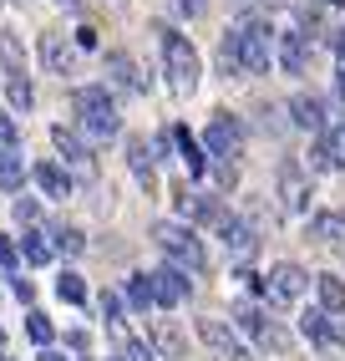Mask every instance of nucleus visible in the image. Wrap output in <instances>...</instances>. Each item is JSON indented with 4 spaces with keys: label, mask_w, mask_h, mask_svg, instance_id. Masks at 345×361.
Listing matches in <instances>:
<instances>
[{
    "label": "nucleus",
    "mask_w": 345,
    "mask_h": 361,
    "mask_svg": "<svg viewBox=\"0 0 345 361\" xmlns=\"http://www.w3.org/2000/svg\"><path fill=\"white\" fill-rule=\"evenodd\" d=\"M269 20L249 16V20H234V31L224 36V71H239V77H259L269 71Z\"/></svg>",
    "instance_id": "f257e3e1"
},
{
    "label": "nucleus",
    "mask_w": 345,
    "mask_h": 361,
    "mask_svg": "<svg viewBox=\"0 0 345 361\" xmlns=\"http://www.w3.org/2000/svg\"><path fill=\"white\" fill-rule=\"evenodd\" d=\"M71 112H77V123H82V137H92V142H117L122 123H117V102H112L107 87H82V92H71Z\"/></svg>",
    "instance_id": "f03ea898"
},
{
    "label": "nucleus",
    "mask_w": 345,
    "mask_h": 361,
    "mask_svg": "<svg viewBox=\"0 0 345 361\" xmlns=\"http://www.w3.org/2000/svg\"><path fill=\"white\" fill-rule=\"evenodd\" d=\"M158 36H163V71H168L172 97H193V92H199V77H203V61L193 51V41L178 36V31H158Z\"/></svg>",
    "instance_id": "7ed1b4c3"
},
{
    "label": "nucleus",
    "mask_w": 345,
    "mask_h": 361,
    "mask_svg": "<svg viewBox=\"0 0 345 361\" xmlns=\"http://www.w3.org/2000/svg\"><path fill=\"white\" fill-rule=\"evenodd\" d=\"M153 239H158V250L168 255V264H178L183 275H203L208 270V245L199 239V229H188V224H153Z\"/></svg>",
    "instance_id": "20e7f679"
},
{
    "label": "nucleus",
    "mask_w": 345,
    "mask_h": 361,
    "mask_svg": "<svg viewBox=\"0 0 345 361\" xmlns=\"http://www.w3.org/2000/svg\"><path fill=\"white\" fill-rule=\"evenodd\" d=\"M244 153V123L234 112H213L203 128V158L208 163H234Z\"/></svg>",
    "instance_id": "39448f33"
},
{
    "label": "nucleus",
    "mask_w": 345,
    "mask_h": 361,
    "mask_svg": "<svg viewBox=\"0 0 345 361\" xmlns=\"http://www.w3.org/2000/svg\"><path fill=\"white\" fill-rule=\"evenodd\" d=\"M234 326H239L244 336H254L264 351H289V346H294V341H289V331H280V326L269 321L259 305H249V300H239V305H234Z\"/></svg>",
    "instance_id": "423d86ee"
},
{
    "label": "nucleus",
    "mask_w": 345,
    "mask_h": 361,
    "mask_svg": "<svg viewBox=\"0 0 345 361\" xmlns=\"http://www.w3.org/2000/svg\"><path fill=\"white\" fill-rule=\"evenodd\" d=\"M305 285H310V275L294 259H284V264H275V270L264 275V295L275 300V305H294V300L305 295Z\"/></svg>",
    "instance_id": "0eeeda50"
},
{
    "label": "nucleus",
    "mask_w": 345,
    "mask_h": 361,
    "mask_svg": "<svg viewBox=\"0 0 345 361\" xmlns=\"http://www.w3.org/2000/svg\"><path fill=\"white\" fill-rule=\"evenodd\" d=\"M199 341H203L218 361H254V356H249V346H244L224 321H208V316H203V321H199Z\"/></svg>",
    "instance_id": "6e6552de"
},
{
    "label": "nucleus",
    "mask_w": 345,
    "mask_h": 361,
    "mask_svg": "<svg viewBox=\"0 0 345 361\" xmlns=\"http://www.w3.org/2000/svg\"><path fill=\"white\" fill-rule=\"evenodd\" d=\"M147 285H153V305H183L188 300V290H193V280L178 270V264H158L153 275H147Z\"/></svg>",
    "instance_id": "1a4fd4ad"
},
{
    "label": "nucleus",
    "mask_w": 345,
    "mask_h": 361,
    "mask_svg": "<svg viewBox=\"0 0 345 361\" xmlns=\"http://www.w3.org/2000/svg\"><path fill=\"white\" fill-rule=\"evenodd\" d=\"M280 209L284 214H305L310 209V178L300 163H280Z\"/></svg>",
    "instance_id": "9d476101"
},
{
    "label": "nucleus",
    "mask_w": 345,
    "mask_h": 361,
    "mask_svg": "<svg viewBox=\"0 0 345 361\" xmlns=\"http://www.w3.org/2000/svg\"><path fill=\"white\" fill-rule=\"evenodd\" d=\"M41 61H46L51 77H77V51H71L66 36H56V31L41 36Z\"/></svg>",
    "instance_id": "9b49d317"
},
{
    "label": "nucleus",
    "mask_w": 345,
    "mask_h": 361,
    "mask_svg": "<svg viewBox=\"0 0 345 361\" xmlns=\"http://www.w3.org/2000/svg\"><path fill=\"white\" fill-rule=\"evenodd\" d=\"M289 123L305 128V133H320V128H325V97H315V92L289 97Z\"/></svg>",
    "instance_id": "f8f14e48"
},
{
    "label": "nucleus",
    "mask_w": 345,
    "mask_h": 361,
    "mask_svg": "<svg viewBox=\"0 0 345 361\" xmlns=\"http://www.w3.org/2000/svg\"><path fill=\"white\" fill-rule=\"evenodd\" d=\"M51 148L61 153V163L87 168V173H92V148H87V137H77L71 128H51Z\"/></svg>",
    "instance_id": "ddd939ff"
},
{
    "label": "nucleus",
    "mask_w": 345,
    "mask_h": 361,
    "mask_svg": "<svg viewBox=\"0 0 345 361\" xmlns=\"http://www.w3.org/2000/svg\"><path fill=\"white\" fill-rule=\"evenodd\" d=\"M280 66L289 71V77H300V71L310 66V36L305 31H284L280 36Z\"/></svg>",
    "instance_id": "4468645a"
},
{
    "label": "nucleus",
    "mask_w": 345,
    "mask_h": 361,
    "mask_svg": "<svg viewBox=\"0 0 345 361\" xmlns=\"http://www.w3.org/2000/svg\"><path fill=\"white\" fill-rule=\"evenodd\" d=\"M31 178H36V188H41L46 199H66V194H71L66 168H61V163H51V158H41V163L31 168Z\"/></svg>",
    "instance_id": "2eb2a0df"
},
{
    "label": "nucleus",
    "mask_w": 345,
    "mask_h": 361,
    "mask_svg": "<svg viewBox=\"0 0 345 361\" xmlns=\"http://www.w3.org/2000/svg\"><path fill=\"white\" fill-rule=\"evenodd\" d=\"M305 239L310 245H345V214H315V219L305 224Z\"/></svg>",
    "instance_id": "dca6fc26"
},
{
    "label": "nucleus",
    "mask_w": 345,
    "mask_h": 361,
    "mask_svg": "<svg viewBox=\"0 0 345 361\" xmlns=\"http://www.w3.org/2000/svg\"><path fill=\"white\" fill-rule=\"evenodd\" d=\"M315 295H320V310H325V316H345V280L340 275H320Z\"/></svg>",
    "instance_id": "f3484780"
},
{
    "label": "nucleus",
    "mask_w": 345,
    "mask_h": 361,
    "mask_svg": "<svg viewBox=\"0 0 345 361\" xmlns=\"http://www.w3.org/2000/svg\"><path fill=\"white\" fill-rule=\"evenodd\" d=\"M218 234H224V245H229L234 255H254V245H259V239H254V224L234 219V214H229L224 224H218Z\"/></svg>",
    "instance_id": "a211bd4d"
},
{
    "label": "nucleus",
    "mask_w": 345,
    "mask_h": 361,
    "mask_svg": "<svg viewBox=\"0 0 345 361\" xmlns=\"http://www.w3.org/2000/svg\"><path fill=\"white\" fill-rule=\"evenodd\" d=\"M168 137L183 148V163H188V173H193V178H203V173H208V158H203V148H199V142H193V133H188V128H172Z\"/></svg>",
    "instance_id": "6ab92c4d"
},
{
    "label": "nucleus",
    "mask_w": 345,
    "mask_h": 361,
    "mask_svg": "<svg viewBox=\"0 0 345 361\" xmlns=\"http://www.w3.org/2000/svg\"><path fill=\"white\" fill-rule=\"evenodd\" d=\"M46 245H51V255L56 250L61 255H82L87 239H82V229H71V224H46Z\"/></svg>",
    "instance_id": "aec40b11"
},
{
    "label": "nucleus",
    "mask_w": 345,
    "mask_h": 361,
    "mask_svg": "<svg viewBox=\"0 0 345 361\" xmlns=\"http://www.w3.org/2000/svg\"><path fill=\"white\" fill-rule=\"evenodd\" d=\"M300 326H305V336H310L315 346H335V341H340V331L330 326V316H325V310H305V316H300Z\"/></svg>",
    "instance_id": "412c9836"
},
{
    "label": "nucleus",
    "mask_w": 345,
    "mask_h": 361,
    "mask_svg": "<svg viewBox=\"0 0 345 361\" xmlns=\"http://www.w3.org/2000/svg\"><path fill=\"white\" fill-rule=\"evenodd\" d=\"M127 163H132L137 183H147V188H153V148H147L142 137H127Z\"/></svg>",
    "instance_id": "4be33fe9"
},
{
    "label": "nucleus",
    "mask_w": 345,
    "mask_h": 361,
    "mask_svg": "<svg viewBox=\"0 0 345 361\" xmlns=\"http://www.w3.org/2000/svg\"><path fill=\"white\" fill-rule=\"evenodd\" d=\"M0 66H6V77H26V56H20V41L0 26Z\"/></svg>",
    "instance_id": "5701e85b"
},
{
    "label": "nucleus",
    "mask_w": 345,
    "mask_h": 361,
    "mask_svg": "<svg viewBox=\"0 0 345 361\" xmlns=\"http://www.w3.org/2000/svg\"><path fill=\"white\" fill-rule=\"evenodd\" d=\"M20 183H26V163H20L15 148H6V153H0V188H6V194H15Z\"/></svg>",
    "instance_id": "b1692460"
},
{
    "label": "nucleus",
    "mask_w": 345,
    "mask_h": 361,
    "mask_svg": "<svg viewBox=\"0 0 345 361\" xmlns=\"http://www.w3.org/2000/svg\"><path fill=\"white\" fill-rule=\"evenodd\" d=\"M56 295L66 300V305H87L92 295H87V280L77 275V270H61V280H56Z\"/></svg>",
    "instance_id": "393cba45"
},
{
    "label": "nucleus",
    "mask_w": 345,
    "mask_h": 361,
    "mask_svg": "<svg viewBox=\"0 0 345 361\" xmlns=\"http://www.w3.org/2000/svg\"><path fill=\"white\" fill-rule=\"evenodd\" d=\"M112 77H117L122 87H127V92H147V82H142V71H137V61H132V56H122V51L112 56Z\"/></svg>",
    "instance_id": "a878e982"
},
{
    "label": "nucleus",
    "mask_w": 345,
    "mask_h": 361,
    "mask_svg": "<svg viewBox=\"0 0 345 361\" xmlns=\"http://www.w3.org/2000/svg\"><path fill=\"white\" fill-rule=\"evenodd\" d=\"M6 97H11V107H15V112H31L36 92H31V82H26V77H6Z\"/></svg>",
    "instance_id": "bb28decb"
},
{
    "label": "nucleus",
    "mask_w": 345,
    "mask_h": 361,
    "mask_svg": "<svg viewBox=\"0 0 345 361\" xmlns=\"http://www.w3.org/2000/svg\"><path fill=\"white\" fill-rule=\"evenodd\" d=\"M127 305H132V310H153V285H147L142 270L127 280Z\"/></svg>",
    "instance_id": "cd10ccee"
},
{
    "label": "nucleus",
    "mask_w": 345,
    "mask_h": 361,
    "mask_svg": "<svg viewBox=\"0 0 345 361\" xmlns=\"http://www.w3.org/2000/svg\"><path fill=\"white\" fill-rule=\"evenodd\" d=\"M310 168H315V173H330V168H340V158H335V148L325 142V133H320L315 148H310Z\"/></svg>",
    "instance_id": "c85d7f7f"
},
{
    "label": "nucleus",
    "mask_w": 345,
    "mask_h": 361,
    "mask_svg": "<svg viewBox=\"0 0 345 361\" xmlns=\"http://www.w3.org/2000/svg\"><path fill=\"white\" fill-rule=\"evenodd\" d=\"M20 255H26L31 264H46V259H51V245H46V234H20Z\"/></svg>",
    "instance_id": "c756f323"
},
{
    "label": "nucleus",
    "mask_w": 345,
    "mask_h": 361,
    "mask_svg": "<svg viewBox=\"0 0 345 361\" xmlns=\"http://www.w3.org/2000/svg\"><path fill=\"white\" fill-rule=\"evenodd\" d=\"M26 336H31V341H36V346L46 351V346H51V336H56V326L46 321L41 310H31V316H26Z\"/></svg>",
    "instance_id": "7c9ffc66"
},
{
    "label": "nucleus",
    "mask_w": 345,
    "mask_h": 361,
    "mask_svg": "<svg viewBox=\"0 0 345 361\" xmlns=\"http://www.w3.org/2000/svg\"><path fill=\"white\" fill-rule=\"evenodd\" d=\"M158 346H163V351H172V356H183V336L163 321V326H158Z\"/></svg>",
    "instance_id": "2f4dec72"
},
{
    "label": "nucleus",
    "mask_w": 345,
    "mask_h": 361,
    "mask_svg": "<svg viewBox=\"0 0 345 361\" xmlns=\"http://www.w3.org/2000/svg\"><path fill=\"white\" fill-rule=\"evenodd\" d=\"M122 361H153V351L142 341H132V336H122Z\"/></svg>",
    "instance_id": "473e14b6"
},
{
    "label": "nucleus",
    "mask_w": 345,
    "mask_h": 361,
    "mask_svg": "<svg viewBox=\"0 0 345 361\" xmlns=\"http://www.w3.org/2000/svg\"><path fill=\"white\" fill-rule=\"evenodd\" d=\"M325 142H330V148H335V158L345 163V123H335V128L325 133Z\"/></svg>",
    "instance_id": "72a5a7b5"
},
{
    "label": "nucleus",
    "mask_w": 345,
    "mask_h": 361,
    "mask_svg": "<svg viewBox=\"0 0 345 361\" xmlns=\"http://www.w3.org/2000/svg\"><path fill=\"white\" fill-rule=\"evenodd\" d=\"M15 259H20V250L11 245V234H0V264H6V270H11Z\"/></svg>",
    "instance_id": "f704fd0d"
},
{
    "label": "nucleus",
    "mask_w": 345,
    "mask_h": 361,
    "mask_svg": "<svg viewBox=\"0 0 345 361\" xmlns=\"http://www.w3.org/2000/svg\"><path fill=\"white\" fill-rule=\"evenodd\" d=\"M0 148H15V123L0 112Z\"/></svg>",
    "instance_id": "c9c22d12"
},
{
    "label": "nucleus",
    "mask_w": 345,
    "mask_h": 361,
    "mask_svg": "<svg viewBox=\"0 0 345 361\" xmlns=\"http://www.w3.org/2000/svg\"><path fill=\"white\" fill-rule=\"evenodd\" d=\"M77 46L82 51H96V26H77Z\"/></svg>",
    "instance_id": "e433bc0d"
},
{
    "label": "nucleus",
    "mask_w": 345,
    "mask_h": 361,
    "mask_svg": "<svg viewBox=\"0 0 345 361\" xmlns=\"http://www.w3.org/2000/svg\"><path fill=\"white\" fill-rule=\"evenodd\" d=\"M102 310H107V321H122V295L107 290V295H102Z\"/></svg>",
    "instance_id": "4c0bfd02"
},
{
    "label": "nucleus",
    "mask_w": 345,
    "mask_h": 361,
    "mask_svg": "<svg viewBox=\"0 0 345 361\" xmlns=\"http://www.w3.org/2000/svg\"><path fill=\"white\" fill-rule=\"evenodd\" d=\"M178 16H203V0H178Z\"/></svg>",
    "instance_id": "58836bf2"
},
{
    "label": "nucleus",
    "mask_w": 345,
    "mask_h": 361,
    "mask_svg": "<svg viewBox=\"0 0 345 361\" xmlns=\"http://www.w3.org/2000/svg\"><path fill=\"white\" fill-rule=\"evenodd\" d=\"M335 56H340V66H345V31H335Z\"/></svg>",
    "instance_id": "ea45409f"
},
{
    "label": "nucleus",
    "mask_w": 345,
    "mask_h": 361,
    "mask_svg": "<svg viewBox=\"0 0 345 361\" xmlns=\"http://www.w3.org/2000/svg\"><path fill=\"white\" fill-rule=\"evenodd\" d=\"M41 361H71V356H61V351H51V346H46V351H41Z\"/></svg>",
    "instance_id": "a19ab883"
},
{
    "label": "nucleus",
    "mask_w": 345,
    "mask_h": 361,
    "mask_svg": "<svg viewBox=\"0 0 345 361\" xmlns=\"http://www.w3.org/2000/svg\"><path fill=\"white\" fill-rule=\"evenodd\" d=\"M0 351H6V331H0Z\"/></svg>",
    "instance_id": "79ce46f5"
},
{
    "label": "nucleus",
    "mask_w": 345,
    "mask_h": 361,
    "mask_svg": "<svg viewBox=\"0 0 345 361\" xmlns=\"http://www.w3.org/2000/svg\"><path fill=\"white\" fill-rule=\"evenodd\" d=\"M61 6H71V0H61Z\"/></svg>",
    "instance_id": "37998d69"
},
{
    "label": "nucleus",
    "mask_w": 345,
    "mask_h": 361,
    "mask_svg": "<svg viewBox=\"0 0 345 361\" xmlns=\"http://www.w3.org/2000/svg\"><path fill=\"white\" fill-rule=\"evenodd\" d=\"M117 361H122V356H117Z\"/></svg>",
    "instance_id": "c03bdc74"
}]
</instances>
